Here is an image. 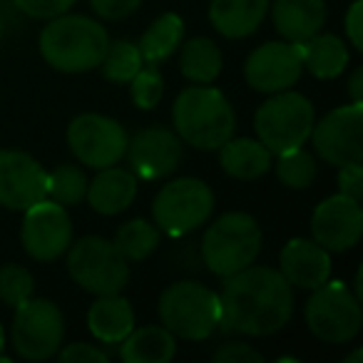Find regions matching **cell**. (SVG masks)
Wrapping results in <instances>:
<instances>
[{
    "label": "cell",
    "mask_w": 363,
    "mask_h": 363,
    "mask_svg": "<svg viewBox=\"0 0 363 363\" xmlns=\"http://www.w3.org/2000/svg\"><path fill=\"white\" fill-rule=\"evenodd\" d=\"M219 303L222 328L244 336H272L291 318L294 291L277 269L247 267L224 279Z\"/></svg>",
    "instance_id": "cell-1"
},
{
    "label": "cell",
    "mask_w": 363,
    "mask_h": 363,
    "mask_svg": "<svg viewBox=\"0 0 363 363\" xmlns=\"http://www.w3.org/2000/svg\"><path fill=\"white\" fill-rule=\"evenodd\" d=\"M110 48L105 26L85 16H57L40 33V55L60 72H87L100 67Z\"/></svg>",
    "instance_id": "cell-2"
},
{
    "label": "cell",
    "mask_w": 363,
    "mask_h": 363,
    "mask_svg": "<svg viewBox=\"0 0 363 363\" xmlns=\"http://www.w3.org/2000/svg\"><path fill=\"white\" fill-rule=\"evenodd\" d=\"M174 132L182 142L197 150H219L234 137L237 115L219 90L207 85L187 87L172 107Z\"/></svg>",
    "instance_id": "cell-3"
},
{
    "label": "cell",
    "mask_w": 363,
    "mask_h": 363,
    "mask_svg": "<svg viewBox=\"0 0 363 363\" xmlns=\"http://www.w3.org/2000/svg\"><path fill=\"white\" fill-rule=\"evenodd\" d=\"M160 321L172 336L204 341L222 323L219 294L197 281H177L160 296Z\"/></svg>",
    "instance_id": "cell-4"
},
{
    "label": "cell",
    "mask_w": 363,
    "mask_h": 363,
    "mask_svg": "<svg viewBox=\"0 0 363 363\" xmlns=\"http://www.w3.org/2000/svg\"><path fill=\"white\" fill-rule=\"evenodd\" d=\"M262 252V229L247 212H227L204 232L202 257L212 274L227 279L252 267Z\"/></svg>",
    "instance_id": "cell-5"
},
{
    "label": "cell",
    "mask_w": 363,
    "mask_h": 363,
    "mask_svg": "<svg viewBox=\"0 0 363 363\" xmlns=\"http://www.w3.org/2000/svg\"><path fill=\"white\" fill-rule=\"evenodd\" d=\"M313 122H316V112L308 97H303L301 92L281 90L274 92V97H269L257 110L254 130L259 142L272 155H281V152L303 147L313 130Z\"/></svg>",
    "instance_id": "cell-6"
},
{
    "label": "cell",
    "mask_w": 363,
    "mask_h": 363,
    "mask_svg": "<svg viewBox=\"0 0 363 363\" xmlns=\"http://www.w3.org/2000/svg\"><path fill=\"white\" fill-rule=\"evenodd\" d=\"M67 272L77 286L97 296L120 294L130 281V264L102 237H82L67 249Z\"/></svg>",
    "instance_id": "cell-7"
},
{
    "label": "cell",
    "mask_w": 363,
    "mask_h": 363,
    "mask_svg": "<svg viewBox=\"0 0 363 363\" xmlns=\"http://www.w3.org/2000/svg\"><path fill=\"white\" fill-rule=\"evenodd\" d=\"M303 316L311 333L323 343H348L363 326L361 301L343 281H326L313 289Z\"/></svg>",
    "instance_id": "cell-8"
},
{
    "label": "cell",
    "mask_w": 363,
    "mask_h": 363,
    "mask_svg": "<svg viewBox=\"0 0 363 363\" xmlns=\"http://www.w3.org/2000/svg\"><path fill=\"white\" fill-rule=\"evenodd\" d=\"M214 212V192L197 177H182L160 189L152 204V217L160 232L169 237L199 229Z\"/></svg>",
    "instance_id": "cell-9"
},
{
    "label": "cell",
    "mask_w": 363,
    "mask_h": 363,
    "mask_svg": "<svg viewBox=\"0 0 363 363\" xmlns=\"http://www.w3.org/2000/svg\"><path fill=\"white\" fill-rule=\"evenodd\" d=\"M65 338L62 311L48 298H28L16 306L13 318V348L28 361H45L55 356Z\"/></svg>",
    "instance_id": "cell-10"
},
{
    "label": "cell",
    "mask_w": 363,
    "mask_h": 363,
    "mask_svg": "<svg viewBox=\"0 0 363 363\" xmlns=\"http://www.w3.org/2000/svg\"><path fill=\"white\" fill-rule=\"evenodd\" d=\"M127 132L117 120L97 112H87L70 122L67 127V145L72 155L92 169L120 164L127 152Z\"/></svg>",
    "instance_id": "cell-11"
},
{
    "label": "cell",
    "mask_w": 363,
    "mask_h": 363,
    "mask_svg": "<svg viewBox=\"0 0 363 363\" xmlns=\"http://www.w3.org/2000/svg\"><path fill=\"white\" fill-rule=\"evenodd\" d=\"M313 150L323 162L333 167L363 160V102H351L331 110L321 122H313L308 135Z\"/></svg>",
    "instance_id": "cell-12"
},
{
    "label": "cell",
    "mask_w": 363,
    "mask_h": 363,
    "mask_svg": "<svg viewBox=\"0 0 363 363\" xmlns=\"http://www.w3.org/2000/svg\"><path fill=\"white\" fill-rule=\"evenodd\" d=\"M23 217L21 239L26 252L38 262H55L72 244V222L65 207L52 199H40L28 207Z\"/></svg>",
    "instance_id": "cell-13"
},
{
    "label": "cell",
    "mask_w": 363,
    "mask_h": 363,
    "mask_svg": "<svg viewBox=\"0 0 363 363\" xmlns=\"http://www.w3.org/2000/svg\"><path fill=\"white\" fill-rule=\"evenodd\" d=\"M303 72L301 43H267L257 48L247 57L244 65V77L247 85L257 92H281L291 90Z\"/></svg>",
    "instance_id": "cell-14"
},
{
    "label": "cell",
    "mask_w": 363,
    "mask_h": 363,
    "mask_svg": "<svg viewBox=\"0 0 363 363\" xmlns=\"http://www.w3.org/2000/svg\"><path fill=\"white\" fill-rule=\"evenodd\" d=\"M311 234L313 242L321 244L326 252H348L363 237V209L361 202L346 197V194H333L323 199L311 217Z\"/></svg>",
    "instance_id": "cell-15"
},
{
    "label": "cell",
    "mask_w": 363,
    "mask_h": 363,
    "mask_svg": "<svg viewBox=\"0 0 363 363\" xmlns=\"http://www.w3.org/2000/svg\"><path fill=\"white\" fill-rule=\"evenodd\" d=\"M48 172L21 150H0V207L26 212L45 199Z\"/></svg>",
    "instance_id": "cell-16"
},
{
    "label": "cell",
    "mask_w": 363,
    "mask_h": 363,
    "mask_svg": "<svg viewBox=\"0 0 363 363\" xmlns=\"http://www.w3.org/2000/svg\"><path fill=\"white\" fill-rule=\"evenodd\" d=\"M125 155L137 179L157 182L169 177L179 167L182 140L177 137V132H169L164 127H150L137 132L135 140L127 142Z\"/></svg>",
    "instance_id": "cell-17"
},
{
    "label": "cell",
    "mask_w": 363,
    "mask_h": 363,
    "mask_svg": "<svg viewBox=\"0 0 363 363\" xmlns=\"http://www.w3.org/2000/svg\"><path fill=\"white\" fill-rule=\"evenodd\" d=\"M279 264H281L279 272L291 286L308 289V291L326 284L331 277V257L313 239H291L281 249Z\"/></svg>",
    "instance_id": "cell-18"
},
{
    "label": "cell",
    "mask_w": 363,
    "mask_h": 363,
    "mask_svg": "<svg viewBox=\"0 0 363 363\" xmlns=\"http://www.w3.org/2000/svg\"><path fill=\"white\" fill-rule=\"evenodd\" d=\"M87 202L97 214L115 217L125 212L137 197V177L132 169L122 167H105L92 182H87Z\"/></svg>",
    "instance_id": "cell-19"
},
{
    "label": "cell",
    "mask_w": 363,
    "mask_h": 363,
    "mask_svg": "<svg viewBox=\"0 0 363 363\" xmlns=\"http://www.w3.org/2000/svg\"><path fill=\"white\" fill-rule=\"evenodd\" d=\"M274 26L289 43H303L321 33L326 23V0H274Z\"/></svg>",
    "instance_id": "cell-20"
},
{
    "label": "cell",
    "mask_w": 363,
    "mask_h": 363,
    "mask_svg": "<svg viewBox=\"0 0 363 363\" xmlns=\"http://www.w3.org/2000/svg\"><path fill=\"white\" fill-rule=\"evenodd\" d=\"M269 13V0H212L209 21L219 35L239 40L259 30Z\"/></svg>",
    "instance_id": "cell-21"
},
{
    "label": "cell",
    "mask_w": 363,
    "mask_h": 363,
    "mask_svg": "<svg viewBox=\"0 0 363 363\" xmlns=\"http://www.w3.org/2000/svg\"><path fill=\"white\" fill-rule=\"evenodd\" d=\"M87 326L97 341L115 346V343L125 341L127 333L135 328V311H132L130 301L122 298L120 294L100 296L87 311Z\"/></svg>",
    "instance_id": "cell-22"
},
{
    "label": "cell",
    "mask_w": 363,
    "mask_h": 363,
    "mask_svg": "<svg viewBox=\"0 0 363 363\" xmlns=\"http://www.w3.org/2000/svg\"><path fill=\"white\" fill-rule=\"evenodd\" d=\"M219 164L234 179L252 182L264 177L272 169V152L262 145L259 140H249V137H229L222 147H219Z\"/></svg>",
    "instance_id": "cell-23"
},
{
    "label": "cell",
    "mask_w": 363,
    "mask_h": 363,
    "mask_svg": "<svg viewBox=\"0 0 363 363\" xmlns=\"http://www.w3.org/2000/svg\"><path fill=\"white\" fill-rule=\"evenodd\" d=\"M177 353V341L164 326L132 328L122 341L120 358L125 363H169Z\"/></svg>",
    "instance_id": "cell-24"
},
{
    "label": "cell",
    "mask_w": 363,
    "mask_h": 363,
    "mask_svg": "<svg viewBox=\"0 0 363 363\" xmlns=\"http://www.w3.org/2000/svg\"><path fill=\"white\" fill-rule=\"evenodd\" d=\"M301 57L303 67L318 80H333L338 77L348 65V50L341 38L331 33H316L313 38L301 43Z\"/></svg>",
    "instance_id": "cell-25"
},
{
    "label": "cell",
    "mask_w": 363,
    "mask_h": 363,
    "mask_svg": "<svg viewBox=\"0 0 363 363\" xmlns=\"http://www.w3.org/2000/svg\"><path fill=\"white\" fill-rule=\"evenodd\" d=\"M224 65L222 50L214 40L209 38H194L184 45L179 57V70L189 82L197 85H209L219 77Z\"/></svg>",
    "instance_id": "cell-26"
},
{
    "label": "cell",
    "mask_w": 363,
    "mask_h": 363,
    "mask_svg": "<svg viewBox=\"0 0 363 363\" xmlns=\"http://www.w3.org/2000/svg\"><path fill=\"white\" fill-rule=\"evenodd\" d=\"M182 38H184L182 18L177 13H164V16H160L147 28L137 48L142 52V60L150 62V65H157V62L167 60L179 48Z\"/></svg>",
    "instance_id": "cell-27"
},
{
    "label": "cell",
    "mask_w": 363,
    "mask_h": 363,
    "mask_svg": "<svg viewBox=\"0 0 363 363\" xmlns=\"http://www.w3.org/2000/svg\"><path fill=\"white\" fill-rule=\"evenodd\" d=\"M112 244L120 249L127 262H142L160 247V229L145 219H132L117 229Z\"/></svg>",
    "instance_id": "cell-28"
},
{
    "label": "cell",
    "mask_w": 363,
    "mask_h": 363,
    "mask_svg": "<svg viewBox=\"0 0 363 363\" xmlns=\"http://www.w3.org/2000/svg\"><path fill=\"white\" fill-rule=\"evenodd\" d=\"M87 194V177L80 167L60 164L48 174L45 197L60 207H77Z\"/></svg>",
    "instance_id": "cell-29"
},
{
    "label": "cell",
    "mask_w": 363,
    "mask_h": 363,
    "mask_svg": "<svg viewBox=\"0 0 363 363\" xmlns=\"http://www.w3.org/2000/svg\"><path fill=\"white\" fill-rule=\"evenodd\" d=\"M142 65H145V60H142L140 48L130 40L110 43V48H107L105 57L100 62L102 75L110 82H130L142 70Z\"/></svg>",
    "instance_id": "cell-30"
},
{
    "label": "cell",
    "mask_w": 363,
    "mask_h": 363,
    "mask_svg": "<svg viewBox=\"0 0 363 363\" xmlns=\"http://www.w3.org/2000/svg\"><path fill=\"white\" fill-rule=\"evenodd\" d=\"M277 177L289 189H308L316 179V160L303 147L277 155Z\"/></svg>",
    "instance_id": "cell-31"
},
{
    "label": "cell",
    "mask_w": 363,
    "mask_h": 363,
    "mask_svg": "<svg viewBox=\"0 0 363 363\" xmlns=\"http://www.w3.org/2000/svg\"><path fill=\"white\" fill-rule=\"evenodd\" d=\"M33 291H35V284H33V274L26 267H18V264L0 267V301L8 306H18V303L28 301Z\"/></svg>",
    "instance_id": "cell-32"
},
{
    "label": "cell",
    "mask_w": 363,
    "mask_h": 363,
    "mask_svg": "<svg viewBox=\"0 0 363 363\" xmlns=\"http://www.w3.org/2000/svg\"><path fill=\"white\" fill-rule=\"evenodd\" d=\"M132 87H130V95H132V102H135L140 110H155L160 105L162 95H164V80L162 75L157 72V67H145L132 77Z\"/></svg>",
    "instance_id": "cell-33"
},
{
    "label": "cell",
    "mask_w": 363,
    "mask_h": 363,
    "mask_svg": "<svg viewBox=\"0 0 363 363\" xmlns=\"http://www.w3.org/2000/svg\"><path fill=\"white\" fill-rule=\"evenodd\" d=\"M13 3L26 16L38 18V21H52L75 6V0H13Z\"/></svg>",
    "instance_id": "cell-34"
},
{
    "label": "cell",
    "mask_w": 363,
    "mask_h": 363,
    "mask_svg": "<svg viewBox=\"0 0 363 363\" xmlns=\"http://www.w3.org/2000/svg\"><path fill=\"white\" fill-rule=\"evenodd\" d=\"M338 192L346 197L361 202L363 197V167L361 162H351V164L338 167Z\"/></svg>",
    "instance_id": "cell-35"
},
{
    "label": "cell",
    "mask_w": 363,
    "mask_h": 363,
    "mask_svg": "<svg viewBox=\"0 0 363 363\" xmlns=\"http://www.w3.org/2000/svg\"><path fill=\"white\" fill-rule=\"evenodd\" d=\"M142 0H90L92 11L102 18V21H122V18L132 16L140 8Z\"/></svg>",
    "instance_id": "cell-36"
},
{
    "label": "cell",
    "mask_w": 363,
    "mask_h": 363,
    "mask_svg": "<svg viewBox=\"0 0 363 363\" xmlns=\"http://www.w3.org/2000/svg\"><path fill=\"white\" fill-rule=\"evenodd\" d=\"M107 353L92 343H70L60 351L62 363H107Z\"/></svg>",
    "instance_id": "cell-37"
},
{
    "label": "cell",
    "mask_w": 363,
    "mask_h": 363,
    "mask_svg": "<svg viewBox=\"0 0 363 363\" xmlns=\"http://www.w3.org/2000/svg\"><path fill=\"white\" fill-rule=\"evenodd\" d=\"M217 363H262L264 356L247 343H227L214 353Z\"/></svg>",
    "instance_id": "cell-38"
},
{
    "label": "cell",
    "mask_w": 363,
    "mask_h": 363,
    "mask_svg": "<svg viewBox=\"0 0 363 363\" xmlns=\"http://www.w3.org/2000/svg\"><path fill=\"white\" fill-rule=\"evenodd\" d=\"M346 35L358 52L363 50V0H353L346 13Z\"/></svg>",
    "instance_id": "cell-39"
},
{
    "label": "cell",
    "mask_w": 363,
    "mask_h": 363,
    "mask_svg": "<svg viewBox=\"0 0 363 363\" xmlns=\"http://www.w3.org/2000/svg\"><path fill=\"white\" fill-rule=\"evenodd\" d=\"M348 95L353 102H363V67H356L348 80Z\"/></svg>",
    "instance_id": "cell-40"
},
{
    "label": "cell",
    "mask_w": 363,
    "mask_h": 363,
    "mask_svg": "<svg viewBox=\"0 0 363 363\" xmlns=\"http://www.w3.org/2000/svg\"><path fill=\"white\" fill-rule=\"evenodd\" d=\"M356 298L358 301L363 298V269H358L356 272Z\"/></svg>",
    "instance_id": "cell-41"
},
{
    "label": "cell",
    "mask_w": 363,
    "mask_h": 363,
    "mask_svg": "<svg viewBox=\"0 0 363 363\" xmlns=\"http://www.w3.org/2000/svg\"><path fill=\"white\" fill-rule=\"evenodd\" d=\"M361 358H363V353H361V351H353L351 356L346 358V363H358V361H361Z\"/></svg>",
    "instance_id": "cell-42"
},
{
    "label": "cell",
    "mask_w": 363,
    "mask_h": 363,
    "mask_svg": "<svg viewBox=\"0 0 363 363\" xmlns=\"http://www.w3.org/2000/svg\"><path fill=\"white\" fill-rule=\"evenodd\" d=\"M3 346H6V333H3V323H0V351H3Z\"/></svg>",
    "instance_id": "cell-43"
},
{
    "label": "cell",
    "mask_w": 363,
    "mask_h": 363,
    "mask_svg": "<svg viewBox=\"0 0 363 363\" xmlns=\"http://www.w3.org/2000/svg\"><path fill=\"white\" fill-rule=\"evenodd\" d=\"M0 38H3V18H0Z\"/></svg>",
    "instance_id": "cell-44"
}]
</instances>
